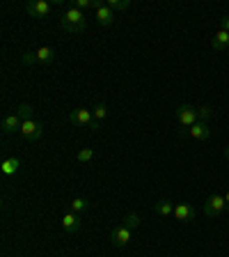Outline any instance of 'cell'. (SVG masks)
<instances>
[{"label":"cell","mask_w":229,"mask_h":257,"mask_svg":"<svg viewBox=\"0 0 229 257\" xmlns=\"http://www.w3.org/2000/svg\"><path fill=\"white\" fill-rule=\"evenodd\" d=\"M87 207H90V202H87L85 198L71 200V211H74V214H83V211H87Z\"/></svg>","instance_id":"obj_17"},{"label":"cell","mask_w":229,"mask_h":257,"mask_svg":"<svg viewBox=\"0 0 229 257\" xmlns=\"http://www.w3.org/2000/svg\"><path fill=\"white\" fill-rule=\"evenodd\" d=\"M35 53H37V60L42 64H51L55 60V51L51 46H42V48H37Z\"/></svg>","instance_id":"obj_16"},{"label":"cell","mask_w":229,"mask_h":257,"mask_svg":"<svg viewBox=\"0 0 229 257\" xmlns=\"http://www.w3.org/2000/svg\"><path fill=\"white\" fill-rule=\"evenodd\" d=\"M60 26H62V30H69V32H83L87 26V16L78 7H69V10L64 12Z\"/></svg>","instance_id":"obj_1"},{"label":"cell","mask_w":229,"mask_h":257,"mask_svg":"<svg viewBox=\"0 0 229 257\" xmlns=\"http://www.w3.org/2000/svg\"><path fill=\"white\" fill-rule=\"evenodd\" d=\"M76 159H78L80 163H90V161L94 159V152H92L90 147H85V150H80V152H78V156H76Z\"/></svg>","instance_id":"obj_24"},{"label":"cell","mask_w":229,"mask_h":257,"mask_svg":"<svg viewBox=\"0 0 229 257\" xmlns=\"http://www.w3.org/2000/svg\"><path fill=\"white\" fill-rule=\"evenodd\" d=\"M131 232H133V230H128L126 225H119V227H115V230L110 232V241L117 248H124V246H128V243H131Z\"/></svg>","instance_id":"obj_6"},{"label":"cell","mask_w":229,"mask_h":257,"mask_svg":"<svg viewBox=\"0 0 229 257\" xmlns=\"http://www.w3.org/2000/svg\"><path fill=\"white\" fill-rule=\"evenodd\" d=\"M174 218L181 220V223H190L195 218V209L190 204H176L174 207Z\"/></svg>","instance_id":"obj_11"},{"label":"cell","mask_w":229,"mask_h":257,"mask_svg":"<svg viewBox=\"0 0 229 257\" xmlns=\"http://www.w3.org/2000/svg\"><path fill=\"white\" fill-rule=\"evenodd\" d=\"M188 136H192L195 140H208L211 138V126L206 122H195L188 128Z\"/></svg>","instance_id":"obj_10"},{"label":"cell","mask_w":229,"mask_h":257,"mask_svg":"<svg viewBox=\"0 0 229 257\" xmlns=\"http://www.w3.org/2000/svg\"><path fill=\"white\" fill-rule=\"evenodd\" d=\"M154 211L160 214V216H174V204H172L167 198H163L154 204Z\"/></svg>","instance_id":"obj_15"},{"label":"cell","mask_w":229,"mask_h":257,"mask_svg":"<svg viewBox=\"0 0 229 257\" xmlns=\"http://www.w3.org/2000/svg\"><path fill=\"white\" fill-rule=\"evenodd\" d=\"M96 23H99V26H112V23H115V12L108 5L99 7V10H96Z\"/></svg>","instance_id":"obj_12"},{"label":"cell","mask_w":229,"mask_h":257,"mask_svg":"<svg viewBox=\"0 0 229 257\" xmlns=\"http://www.w3.org/2000/svg\"><path fill=\"white\" fill-rule=\"evenodd\" d=\"M197 115H199V122H206L208 117H213V108H211V106H199L197 108Z\"/></svg>","instance_id":"obj_23"},{"label":"cell","mask_w":229,"mask_h":257,"mask_svg":"<svg viewBox=\"0 0 229 257\" xmlns=\"http://www.w3.org/2000/svg\"><path fill=\"white\" fill-rule=\"evenodd\" d=\"M26 12L30 16H37V19H46L51 14V5H48L46 0H32L26 5Z\"/></svg>","instance_id":"obj_7"},{"label":"cell","mask_w":229,"mask_h":257,"mask_svg":"<svg viewBox=\"0 0 229 257\" xmlns=\"http://www.w3.org/2000/svg\"><path fill=\"white\" fill-rule=\"evenodd\" d=\"M211 46H213L215 51H227L229 48V32L220 28V30L215 32V37L211 39Z\"/></svg>","instance_id":"obj_13"},{"label":"cell","mask_w":229,"mask_h":257,"mask_svg":"<svg viewBox=\"0 0 229 257\" xmlns=\"http://www.w3.org/2000/svg\"><path fill=\"white\" fill-rule=\"evenodd\" d=\"M222 30L229 32V16H222Z\"/></svg>","instance_id":"obj_26"},{"label":"cell","mask_w":229,"mask_h":257,"mask_svg":"<svg viewBox=\"0 0 229 257\" xmlns=\"http://www.w3.org/2000/svg\"><path fill=\"white\" fill-rule=\"evenodd\" d=\"M106 5V3H99V0H78V3H76V7H78V10H99V7H103Z\"/></svg>","instance_id":"obj_18"},{"label":"cell","mask_w":229,"mask_h":257,"mask_svg":"<svg viewBox=\"0 0 229 257\" xmlns=\"http://www.w3.org/2000/svg\"><path fill=\"white\" fill-rule=\"evenodd\" d=\"M224 202H227V211H229V191L224 193Z\"/></svg>","instance_id":"obj_27"},{"label":"cell","mask_w":229,"mask_h":257,"mask_svg":"<svg viewBox=\"0 0 229 257\" xmlns=\"http://www.w3.org/2000/svg\"><path fill=\"white\" fill-rule=\"evenodd\" d=\"M42 134H44V126L39 122H35V119H26V122L21 124V136L26 140H39L42 138Z\"/></svg>","instance_id":"obj_5"},{"label":"cell","mask_w":229,"mask_h":257,"mask_svg":"<svg viewBox=\"0 0 229 257\" xmlns=\"http://www.w3.org/2000/svg\"><path fill=\"white\" fill-rule=\"evenodd\" d=\"M176 119H179V124L183 126L181 131H188L195 122H199L197 108L190 106V103H183V106H179V110H176Z\"/></svg>","instance_id":"obj_3"},{"label":"cell","mask_w":229,"mask_h":257,"mask_svg":"<svg viewBox=\"0 0 229 257\" xmlns=\"http://www.w3.org/2000/svg\"><path fill=\"white\" fill-rule=\"evenodd\" d=\"M106 5L110 7L112 12H117V10H128L131 3H128V0H106Z\"/></svg>","instance_id":"obj_21"},{"label":"cell","mask_w":229,"mask_h":257,"mask_svg":"<svg viewBox=\"0 0 229 257\" xmlns=\"http://www.w3.org/2000/svg\"><path fill=\"white\" fill-rule=\"evenodd\" d=\"M124 225H126L128 230H135V227L142 225V218H140V214H128L126 218H124Z\"/></svg>","instance_id":"obj_19"},{"label":"cell","mask_w":229,"mask_h":257,"mask_svg":"<svg viewBox=\"0 0 229 257\" xmlns=\"http://www.w3.org/2000/svg\"><path fill=\"white\" fill-rule=\"evenodd\" d=\"M16 112H19V117H21L23 122H26V119H32V106L30 103H21Z\"/></svg>","instance_id":"obj_22"},{"label":"cell","mask_w":229,"mask_h":257,"mask_svg":"<svg viewBox=\"0 0 229 257\" xmlns=\"http://www.w3.org/2000/svg\"><path fill=\"white\" fill-rule=\"evenodd\" d=\"M69 119H71L74 124H78V126L92 128V131H96V128H99V122L94 119V112L87 110V108H76V110H71Z\"/></svg>","instance_id":"obj_2"},{"label":"cell","mask_w":229,"mask_h":257,"mask_svg":"<svg viewBox=\"0 0 229 257\" xmlns=\"http://www.w3.org/2000/svg\"><path fill=\"white\" fill-rule=\"evenodd\" d=\"M227 211V202H224V195H208L206 202H204V214L208 216V218H215V216L224 214Z\"/></svg>","instance_id":"obj_4"},{"label":"cell","mask_w":229,"mask_h":257,"mask_svg":"<svg viewBox=\"0 0 229 257\" xmlns=\"http://www.w3.org/2000/svg\"><path fill=\"white\" fill-rule=\"evenodd\" d=\"M92 112H94V119H96V122H99V124H101L103 119L108 117V108L103 106V103H96V106L92 108Z\"/></svg>","instance_id":"obj_20"},{"label":"cell","mask_w":229,"mask_h":257,"mask_svg":"<svg viewBox=\"0 0 229 257\" xmlns=\"http://www.w3.org/2000/svg\"><path fill=\"white\" fill-rule=\"evenodd\" d=\"M224 159L229 161V147H224Z\"/></svg>","instance_id":"obj_28"},{"label":"cell","mask_w":229,"mask_h":257,"mask_svg":"<svg viewBox=\"0 0 229 257\" xmlns=\"http://www.w3.org/2000/svg\"><path fill=\"white\" fill-rule=\"evenodd\" d=\"M21 124H23V119L19 117V112H14V115H7L5 119H3V134L5 136H12V134H21Z\"/></svg>","instance_id":"obj_8"},{"label":"cell","mask_w":229,"mask_h":257,"mask_svg":"<svg viewBox=\"0 0 229 257\" xmlns=\"http://www.w3.org/2000/svg\"><path fill=\"white\" fill-rule=\"evenodd\" d=\"M19 168H21V161L16 159V156H12V159H5L3 161V166H0V172L5 177H12L14 172H19Z\"/></svg>","instance_id":"obj_14"},{"label":"cell","mask_w":229,"mask_h":257,"mask_svg":"<svg viewBox=\"0 0 229 257\" xmlns=\"http://www.w3.org/2000/svg\"><path fill=\"white\" fill-rule=\"evenodd\" d=\"M37 53H23V64H37Z\"/></svg>","instance_id":"obj_25"},{"label":"cell","mask_w":229,"mask_h":257,"mask_svg":"<svg viewBox=\"0 0 229 257\" xmlns=\"http://www.w3.org/2000/svg\"><path fill=\"white\" fill-rule=\"evenodd\" d=\"M80 225H83V220H80V214H74V211H69V214L62 216V227H64V232L74 234V232L80 230Z\"/></svg>","instance_id":"obj_9"}]
</instances>
